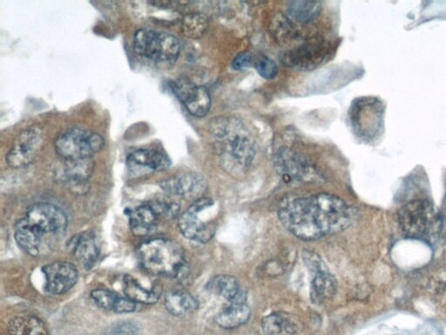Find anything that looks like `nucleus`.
Masks as SVG:
<instances>
[{"label": "nucleus", "mask_w": 446, "mask_h": 335, "mask_svg": "<svg viewBox=\"0 0 446 335\" xmlns=\"http://www.w3.org/2000/svg\"><path fill=\"white\" fill-rule=\"evenodd\" d=\"M278 215L287 231L305 241L341 233L354 218L353 209L347 203L326 193L286 199L281 204Z\"/></svg>", "instance_id": "nucleus-1"}, {"label": "nucleus", "mask_w": 446, "mask_h": 335, "mask_svg": "<svg viewBox=\"0 0 446 335\" xmlns=\"http://www.w3.org/2000/svg\"><path fill=\"white\" fill-rule=\"evenodd\" d=\"M215 137V151L226 172L241 174L251 166L257 147L248 128L237 118H215L209 125Z\"/></svg>", "instance_id": "nucleus-2"}, {"label": "nucleus", "mask_w": 446, "mask_h": 335, "mask_svg": "<svg viewBox=\"0 0 446 335\" xmlns=\"http://www.w3.org/2000/svg\"><path fill=\"white\" fill-rule=\"evenodd\" d=\"M137 257L141 266L156 276L178 278L186 268L183 248L167 238H153L141 243Z\"/></svg>", "instance_id": "nucleus-3"}, {"label": "nucleus", "mask_w": 446, "mask_h": 335, "mask_svg": "<svg viewBox=\"0 0 446 335\" xmlns=\"http://www.w3.org/2000/svg\"><path fill=\"white\" fill-rule=\"evenodd\" d=\"M399 223L407 237L419 240L434 236L442 225L434 206L425 199H416L403 205L399 211Z\"/></svg>", "instance_id": "nucleus-4"}, {"label": "nucleus", "mask_w": 446, "mask_h": 335, "mask_svg": "<svg viewBox=\"0 0 446 335\" xmlns=\"http://www.w3.org/2000/svg\"><path fill=\"white\" fill-rule=\"evenodd\" d=\"M104 145L102 135L79 126L64 130L54 143L55 150L62 160L91 159Z\"/></svg>", "instance_id": "nucleus-5"}, {"label": "nucleus", "mask_w": 446, "mask_h": 335, "mask_svg": "<svg viewBox=\"0 0 446 335\" xmlns=\"http://www.w3.org/2000/svg\"><path fill=\"white\" fill-rule=\"evenodd\" d=\"M135 53L157 63L173 64L179 57V41L173 35L142 28L134 34Z\"/></svg>", "instance_id": "nucleus-6"}, {"label": "nucleus", "mask_w": 446, "mask_h": 335, "mask_svg": "<svg viewBox=\"0 0 446 335\" xmlns=\"http://www.w3.org/2000/svg\"><path fill=\"white\" fill-rule=\"evenodd\" d=\"M214 205L211 199L202 198L193 202L179 218L178 225L183 236L196 242L208 243L215 233V224L211 219L202 217L203 212Z\"/></svg>", "instance_id": "nucleus-7"}, {"label": "nucleus", "mask_w": 446, "mask_h": 335, "mask_svg": "<svg viewBox=\"0 0 446 335\" xmlns=\"http://www.w3.org/2000/svg\"><path fill=\"white\" fill-rule=\"evenodd\" d=\"M179 211L180 205L172 201L159 200L141 205L129 216L132 231L137 236H146L156 229L161 219L176 217Z\"/></svg>", "instance_id": "nucleus-8"}, {"label": "nucleus", "mask_w": 446, "mask_h": 335, "mask_svg": "<svg viewBox=\"0 0 446 335\" xmlns=\"http://www.w3.org/2000/svg\"><path fill=\"white\" fill-rule=\"evenodd\" d=\"M44 144V133L38 126L21 131L6 154V163L14 169L30 165L37 159Z\"/></svg>", "instance_id": "nucleus-9"}, {"label": "nucleus", "mask_w": 446, "mask_h": 335, "mask_svg": "<svg viewBox=\"0 0 446 335\" xmlns=\"http://www.w3.org/2000/svg\"><path fill=\"white\" fill-rule=\"evenodd\" d=\"M351 124L360 137L371 139L382 128L384 108L376 99L358 100L352 105Z\"/></svg>", "instance_id": "nucleus-10"}, {"label": "nucleus", "mask_w": 446, "mask_h": 335, "mask_svg": "<svg viewBox=\"0 0 446 335\" xmlns=\"http://www.w3.org/2000/svg\"><path fill=\"white\" fill-rule=\"evenodd\" d=\"M172 89L174 95L193 117L202 118L209 114L211 97L204 86H197L189 80L183 79L174 82Z\"/></svg>", "instance_id": "nucleus-11"}, {"label": "nucleus", "mask_w": 446, "mask_h": 335, "mask_svg": "<svg viewBox=\"0 0 446 335\" xmlns=\"http://www.w3.org/2000/svg\"><path fill=\"white\" fill-rule=\"evenodd\" d=\"M25 218L43 234L62 233L69 223L62 209L49 203H38L32 205Z\"/></svg>", "instance_id": "nucleus-12"}, {"label": "nucleus", "mask_w": 446, "mask_h": 335, "mask_svg": "<svg viewBox=\"0 0 446 335\" xmlns=\"http://www.w3.org/2000/svg\"><path fill=\"white\" fill-rule=\"evenodd\" d=\"M45 278V291L51 295H60L72 289L78 281V270L73 264L58 261L42 269Z\"/></svg>", "instance_id": "nucleus-13"}, {"label": "nucleus", "mask_w": 446, "mask_h": 335, "mask_svg": "<svg viewBox=\"0 0 446 335\" xmlns=\"http://www.w3.org/2000/svg\"><path fill=\"white\" fill-rule=\"evenodd\" d=\"M276 165L284 182L310 181L318 177L314 168L294 151L283 149L277 154Z\"/></svg>", "instance_id": "nucleus-14"}, {"label": "nucleus", "mask_w": 446, "mask_h": 335, "mask_svg": "<svg viewBox=\"0 0 446 335\" xmlns=\"http://www.w3.org/2000/svg\"><path fill=\"white\" fill-rule=\"evenodd\" d=\"M161 188L169 194L180 196L196 201L202 198L207 191L204 177L196 173H185L183 175L164 180Z\"/></svg>", "instance_id": "nucleus-15"}, {"label": "nucleus", "mask_w": 446, "mask_h": 335, "mask_svg": "<svg viewBox=\"0 0 446 335\" xmlns=\"http://www.w3.org/2000/svg\"><path fill=\"white\" fill-rule=\"evenodd\" d=\"M63 163L56 168L55 177L57 181L72 187L89 182L95 170V162L91 159L62 160Z\"/></svg>", "instance_id": "nucleus-16"}, {"label": "nucleus", "mask_w": 446, "mask_h": 335, "mask_svg": "<svg viewBox=\"0 0 446 335\" xmlns=\"http://www.w3.org/2000/svg\"><path fill=\"white\" fill-rule=\"evenodd\" d=\"M69 248L78 262L86 269H91L95 265L99 257V248L92 233L75 235L71 238Z\"/></svg>", "instance_id": "nucleus-17"}, {"label": "nucleus", "mask_w": 446, "mask_h": 335, "mask_svg": "<svg viewBox=\"0 0 446 335\" xmlns=\"http://www.w3.org/2000/svg\"><path fill=\"white\" fill-rule=\"evenodd\" d=\"M326 47L322 44H309L287 53L285 64L299 69H312L325 59Z\"/></svg>", "instance_id": "nucleus-18"}, {"label": "nucleus", "mask_w": 446, "mask_h": 335, "mask_svg": "<svg viewBox=\"0 0 446 335\" xmlns=\"http://www.w3.org/2000/svg\"><path fill=\"white\" fill-rule=\"evenodd\" d=\"M43 233L27 218L19 219L15 224V238L19 246L32 256L40 253Z\"/></svg>", "instance_id": "nucleus-19"}, {"label": "nucleus", "mask_w": 446, "mask_h": 335, "mask_svg": "<svg viewBox=\"0 0 446 335\" xmlns=\"http://www.w3.org/2000/svg\"><path fill=\"white\" fill-rule=\"evenodd\" d=\"M90 295L95 304L105 310L114 311L117 314H128L137 309L135 302L128 298L121 297L108 289H95Z\"/></svg>", "instance_id": "nucleus-20"}, {"label": "nucleus", "mask_w": 446, "mask_h": 335, "mask_svg": "<svg viewBox=\"0 0 446 335\" xmlns=\"http://www.w3.org/2000/svg\"><path fill=\"white\" fill-rule=\"evenodd\" d=\"M165 307L174 316H185L199 308V303L189 292L174 289L165 295Z\"/></svg>", "instance_id": "nucleus-21"}, {"label": "nucleus", "mask_w": 446, "mask_h": 335, "mask_svg": "<svg viewBox=\"0 0 446 335\" xmlns=\"http://www.w3.org/2000/svg\"><path fill=\"white\" fill-rule=\"evenodd\" d=\"M210 289L215 294L231 303H246V293L242 291L238 280L231 275H218L210 282Z\"/></svg>", "instance_id": "nucleus-22"}, {"label": "nucleus", "mask_w": 446, "mask_h": 335, "mask_svg": "<svg viewBox=\"0 0 446 335\" xmlns=\"http://www.w3.org/2000/svg\"><path fill=\"white\" fill-rule=\"evenodd\" d=\"M338 290V283L329 269L314 275L310 288V296L316 304H322L334 297Z\"/></svg>", "instance_id": "nucleus-23"}, {"label": "nucleus", "mask_w": 446, "mask_h": 335, "mask_svg": "<svg viewBox=\"0 0 446 335\" xmlns=\"http://www.w3.org/2000/svg\"><path fill=\"white\" fill-rule=\"evenodd\" d=\"M8 335H49L46 324L32 314H19L9 321Z\"/></svg>", "instance_id": "nucleus-24"}, {"label": "nucleus", "mask_w": 446, "mask_h": 335, "mask_svg": "<svg viewBox=\"0 0 446 335\" xmlns=\"http://www.w3.org/2000/svg\"><path fill=\"white\" fill-rule=\"evenodd\" d=\"M250 308L246 303H231L216 315L215 322L225 330H233L246 323L250 320Z\"/></svg>", "instance_id": "nucleus-25"}, {"label": "nucleus", "mask_w": 446, "mask_h": 335, "mask_svg": "<svg viewBox=\"0 0 446 335\" xmlns=\"http://www.w3.org/2000/svg\"><path fill=\"white\" fill-rule=\"evenodd\" d=\"M124 292L126 296L135 303L145 305H153L159 301L161 295L160 288H146L140 284L137 279L131 275L125 276Z\"/></svg>", "instance_id": "nucleus-26"}, {"label": "nucleus", "mask_w": 446, "mask_h": 335, "mask_svg": "<svg viewBox=\"0 0 446 335\" xmlns=\"http://www.w3.org/2000/svg\"><path fill=\"white\" fill-rule=\"evenodd\" d=\"M128 161L132 165L144 167L152 170H165L171 165L169 157L159 151L152 150L134 151L129 154Z\"/></svg>", "instance_id": "nucleus-27"}, {"label": "nucleus", "mask_w": 446, "mask_h": 335, "mask_svg": "<svg viewBox=\"0 0 446 335\" xmlns=\"http://www.w3.org/2000/svg\"><path fill=\"white\" fill-rule=\"evenodd\" d=\"M287 14L300 23H309L314 21L321 12L319 2L296 0L292 1L287 6Z\"/></svg>", "instance_id": "nucleus-28"}, {"label": "nucleus", "mask_w": 446, "mask_h": 335, "mask_svg": "<svg viewBox=\"0 0 446 335\" xmlns=\"http://www.w3.org/2000/svg\"><path fill=\"white\" fill-rule=\"evenodd\" d=\"M209 19L200 12H193L184 16L182 21L183 34L190 38H200L209 27Z\"/></svg>", "instance_id": "nucleus-29"}, {"label": "nucleus", "mask_w": 446, "mask_h": 335, "mask_svg": "<svg viewBox=\"0 0 446 335\" xmlns=\"http://www.w3.org/2000/svg\"><path fill=\"white\" fill-rule=\"evenodd\" d=\"M287 321V319L282 315L272 314L263 319L261 321V327L267 335H277L282 333L283 330H285Z\"/></svg>", "instance_id": "nucleus-30"}, {"label": "nucleus", "mask_w": 446, "mask_h": 335, "mask_svg": "<svg viewBox=\"0 0 446 335\" xmlns=\"http://www.w3.org/2000/svg\"><path fill=\"white\" fill-rule=\"evenodd\" d=\"M255 67L263 79L273 80L276 78L278 73L277 64L266 56L258 57L255 61Z\"/></svg>", "instance_id": "nucleus-31"}, {"label": "nucleus", "mask_w": 446, "mask_h": 335, "mask_svg": "<svg viewBox=\"0 0 446 335\" xmlns=\"http://www.w3.org/2000/svg\"><path fill=\"white\" fill-rule=\"evenodd\" d=\"M303 261H305V265L310 272L314 273V275L316 273L322 272V270H328V267L326 266L321 257L318 254L312 253V251H305Z\"/></svg>", "instance_id": "nucleus-32"}, {"label": "nucleus", "mask_w": 446, "mask_h": 335, "mask_svg": "<svg viewBox=\"0 0 446 335\" xmlns=\"http://www.w3.org/2000/svg\"><path fill=\"white\" fill-rule=\"evenodd\" d=\"M253 62V56L250 51H242L237 54L232 62V67L237 71H244L248 69Z\"/></svg>", "instance_id": "nucleus-33"}]
</instances>
